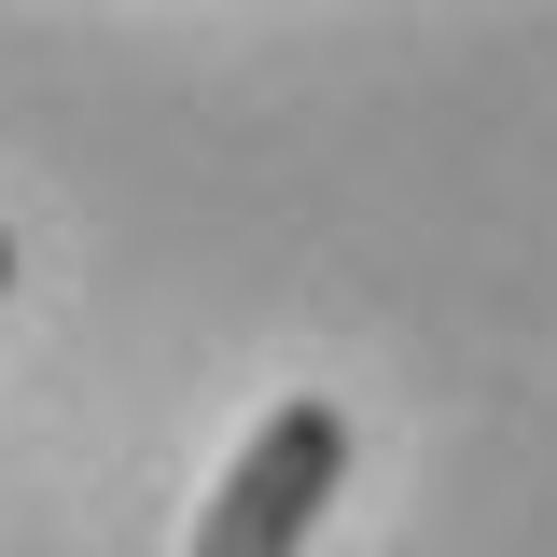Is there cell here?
I'll return each mask as SVG.
<instances>
[{
    "mask_svg": "<svg viewBox=\"0 0 557 557\" xmlns=\"http://www.w3.org/2000/svg\"><path fill=\"white\" fill-rule=\"evenodd\" d=\"M335 487H348V418L321 391H293V405L251 418V446L223 460V487H209L182 557H307V530L335 516Z\"/></svg>",
    "mask_w": 557,
    "mask_h": 557,
    "instance_id": "6da1fadb",
    "label": "cell"
},
{
    "mask_svg": "<svg viewBox=\"0 0 557 557\" xmlns=\"http://www.w3.org/2000/svg\"><path fill=\"white\" fill-rule=\"evenodd\" d=\"M0 293H14V223H0Z\"/></svg>",
    "mask_w": 557,
    "mask_h": 557,
    "instance_id": "7a4b0ae2",
    "label": "cell"
}]
</instances>
